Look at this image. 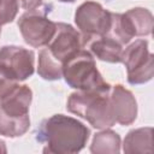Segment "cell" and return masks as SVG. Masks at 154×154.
Returning <instances> with one entry per match:
<instances>
[{
  "mask_svg": "<svg viewBox=\"0 0 154 154\" xmlns=\"http://www.w3.org/2000/svg\"><path fill=\"white\" fill-rule=\"evenodd\" d=\"M48 6L42 8L26 11L18 19V28L24 41L31 47L40 48L47 46L52 40L57 23L52 22L48 17Z\"/></svg>",
  "mask_w": 154,
  "mask_h": 154,
  "instance_id": "5",
  "label": "cell"
},
{
  "mask_svg": "<svg viewBox=\"0 0 154 154\" xmlns=\"http://www.w3.org/2000/svg\"><path fill=\"white\" fill-rule=\"evenodd\" d=\"M18 1L20 2V6L26 11L35 10V8L40 7L42 4V0H18Z\"/></svg>",
  "mask_w": 154,
  "mask_h": 154,
  "instance_id": "18",
  "label": "cell"
},
{
  "mask_svg": "<svg viewBox=\"0 0 154 154\" xmlns=\"http://www.w3.org/2000/svg\"><path fill=\"white\" fill-rule=\"evenodd\" d=\"M35 55L18 46H4L0 48V70L16 82L25 81L34 73Z\"/></svg>",
  "mask_w": 154,
  "mask_h": 154,
  "instance_id": "8",
  "label": "cell"
},
{
  "mask_svg": "<svg viewBox=\"0 0 154 154\" xmlns=\"http://www.w3.org/2000/svg\"><path fill=\"white\" fill-rule=\"evenodd\" d=\"M75 23L82 37L106 35L112 23V12L105 10L99 2L85 1L75 13Z\"/></svg>",
  "mask_w": 154,
  "mask_h": 154,
  "instance_id": "7",
  "label": "cell"
},
{
  "mask_svg": "<svg viewBox=\"0 0 154 154\" xmlns=\"http://www.w3.org/2000/svg\"><path fill=\"white\" fill-rule=\"evenodd\" d=\"M109 100L116 123L120 125H130L137 117V103L132 93L123 85H111Z\"/></svg>",
  "mask_w": 154,
  "mask_h": 154,
  "instance_id": "11",
  "label": "cell"
},
{
  "mask_svg": "<svg viewBox=\"0 0 154 154\" xmlns=\"http://www.w3.org/2000/svg\"><path fill=\"white\" fill-rule=\"evenodd\" d=\"M120 63L126 67L128 82L130 84H142L153 77L154 58L148 49L146 40H136L123 49Z\"/></svg>",
  "mask_w": 154,
  "mask_h": 154,
  "instance_id": "6",
  "label": "cell"
},
{
  "mask_svg": "<svg viewBox=\"0 0 154 154\" xmlns=\"http://www.w3.org/2000/svg\"><path fill=\"white\" fill-rule=\"evenodd\" d=\"M18 0H0V26L11 23L18 12Z\"/></svg>",
  "mask_w": 154,
  "mask_h": 154,
  "instance_id": "16",
  "label": "cell"
},
{
  "mask_svg": "<svg viewBox=\"0 0 154 154\" xmlns=\"http://www.w3.org/2000/svg\"><path fill=\"white\" fill-rule=\"evenodd\" d=\"M90 130L72 117L54 114L45 119L37 129L36 138L45 143L43 152L70 154L84 148Z\"/></svg>",
  "mask_w": 154,
  "mask_h": 154,
  "instance_id": "1",
  "label": "cell"
},
{
  "mask_svg": "<svg viewBox=\"0 0 154 154\" xmlns=\"http://www.w3.org/2000/svg\"><path fill=\"white\" fill-rule=\"evenodd\" d=\"M153 150V129L141 128L132 130L124 140L125 153H143Z\"/></svg>",
  "mask_w": 154,
  "mask_h": 154,
  "instance_id": "13",
  "label": "cell"
},
{
  "mask_svg": "<svg viewBox=\"0 0 154 154\" xmlns=\"http://www.w3.org/2000/svg\"><path fill=\"white\" fill-rule=\"evenodd\" d=\"M38 75L47 81H55L63 77V65L52 58L47 48H43L38 54Z\"/></svg>",
  "mask_w": 154,
  "mask_h": 154,
  "instance_id": "15",
  "label": "cell"
},
{
  "mask_svg": "<svg viewBox=\"0 0 154 154\" xmlns=\"http://www.w3.org/2000/svg\"><path fill=\"white\" fill-rule=\"evenodd\" d=\"M58 1H61V2H73L76 0H58Z\"/></svg>",
  "mask_w": 154,
  "mask_h": 154,
  "instance_id": "20",
  "label": "cell"
},
{
  "mask_svg": "<svg viewBox=\"0 0 154 154\" xmlns=\"http://www.w3.org/2000/svg\"><path fill=\"white\" fill-rule=\"evenodd\" d=\"M0 32H1V30H0Z\"/></svg>",
  "mask_w": 154,
  "mask_h": 154,
  "instance_id": "21",
  "label": "cell"
},
{
  "mask_svg": "<svg viewBox=\"0 0 154 154\" xmlns=\"http://www.w3.org/2000/svg\"><path fill=\"white\" fill-rule=\"evenodd\" d=\"M120 146V137L117 132L105 130L95 135L90 150L91 153H118Z\"/></svg>",
  "mask_w": 154,
  "mask_h": 154,
  "instance_id": "14",
  "label": "cell"
},
{
  "mask_svg": "<svg viewBox=\"0 0 154 154\" xmlns=\"http://www.w3.org/2000/svg\"><path fill=\"white\" fill-rule=\"evenodd\" d=\"M18 84V82L8 78L1 70H0V99L2 96H5L10 90H12L16 85Z\"/></svg>",
  "mask_w": 154,
  "mask_h": 154,
  "instance_id": "17",
  "label": "cell"
},
{
  "mask_svg": "<svg viewBox=\"0 0 154 154\" xmlns=\"http://www.w3.org/2000/svg\"><path fill=\"white\" fill-rule=\"evenodd\" d=\"M31 99L32 91L25 84H17L0 99V135L18 137L29 130Z\"/></svg>",
  "mask_w": 154,
  "mask_h": 154,
  "instance_id": "3",
  "label": "cell"
},
{
  "mask_svg": "<svg viewBox=\"0 0 154 154\" xmlns=\"http://www.w3.org/2000/svg\"><path fill=\"white\" fill-rule=\"evenodd\" d=\"M116 22L118 29L126 42L135 36H146L152 32L153 16L147 8L136 7L125 13H117Z\"/></svg>",
  "mask_w": 154,
  "mask_h": 154,
  "instance_id": "10",
  "label": "cell"
},
{
  "mask_svg": "<svg viewBox=\"0 0 154 154\" xmlns=\"http://www.w3.org/2000/svg\"><path fill=\"white\" fill-rule=\"evenodd\" d=\"M6 150H7V149H6V147H5V143L0 140V153H6Z\"/></svg>",
  "mask_w": 154,
  "mask_h": 154,
  "instance_id": "19",
  "label": "cell"
},
{
  "mask_svg": "<svg viewBox=\"0 0 154 154\" xmlns=\"http://www.w3.org/2000/svg\"><path fill=\"white\" fill-rule=\"evenodd\" d=\"M83 48V37L79 31L66 23H57L55 32L47 45V51L60 65L71 59Z\"/></svg>",
  "mask_w": 154,
  "mask_h": 154,
  "instance_id": "9",
  "label": "cell"
},
{
  "mask_svg": "<svg viewBox=\"0 0 154 154\" xmlns=\"http://www.w3.org/2000/svg\"><path fill=\"white\" fill-rule=\"evenodd\" d=\"M111 85L102 89L77 90L69 96L67 111L77 114L96 129H107L116 120L109 100Z\"/></svg>",
  "mask_w": 154,
  "mask_h": 154,
  "instance_id": "2",
  "label": "cell"
},
{
  "mask_svg": "<svg viewBox=\"0 0 154 154\" xmlns=\"http://www.w3.org/2000/svg\"><path fill=\"white\" fill-rule=\"evenodd\" d=\"M63 77L77 90L102 89L109 85L99 72L94 57L83 48L64 64Z\"/></svg>",
  "mask_w": 154,
  "mask_h": 154,
  "instance_id": "4",
  "label": "cell"
},
{
  "mask_svg": "<svg viewBox=\"0 0 154 154\" xmlns=\"http://www.w3.org/2000/svg\"><path fill=\"white\" fill-rule=\"evenodd\" d=\"M83 47L94 57L107 63H120L123 45L109 35H100L83 38Z\"/></svg>",
  "mask_w": 154,
  "mask_h": 154,
  "instance_id": "12",
  "label": "cell"
}]
</instances>
